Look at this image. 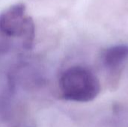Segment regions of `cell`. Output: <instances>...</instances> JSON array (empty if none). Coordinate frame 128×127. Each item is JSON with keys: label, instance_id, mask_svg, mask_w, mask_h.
Instances as JSON below:
<instances>
[{"label": "cell", "instance_id": "obj_4", "mask_svg": "<svg viewBox=\"0 0 128 127\" xmlns=\"http://www.w3.org/2000/svg\"><path fill=\"white\" fill-rule=\"evenodd\" d=\"M35 37V25L31 16H26L20 38L22 46L26 49H31L33 46Z\"/></svg>", "mask_w": 128, "mask_h": 127}, {"label": "cell", "instance_id": "obj_1", "mask_svg": "<svg viewBox=\"0 0 128 127\" xmlns=\"http://www.w3.org/2000/svg\"><path fill=\"white\" fill-rule=\"evenodd\" d=\"M59 88L64 99L77 103L91 102L100 91L98 77L82 66H73L64 70L59 79Z\"/></svg>", "mask_w": 128, "mask_h": 127}, {"label": "cell", "instance_id": "obj_3", "mask_svg": "<svg viewBox=\"0 0 128 127\" xmlns=\"http://www.w3.org/2000/svg\"><path fill=\"white\" fill-rule=\"evenodd\" d=\"M128 58V45L118 44L106 49L101 55L104 66L114 70L118 68Z\"/></svg>", "mask_w": 128, "mask_h": 127}, {"label": "cell", "instance_id": "obj_2", "mask_svg": "<svg viewBox=\"0 0 128 127\" xmlns=\"http://www.w3.org/2000/svg\"><path fill=\"white\" fill-rule=\"evenodd\" d=\"M26 16L24 4L11 5L0 14V33L8 37L20 38Z\"/></svg>", "mask_w": 128, "mask_h": 127}]
</instances>
